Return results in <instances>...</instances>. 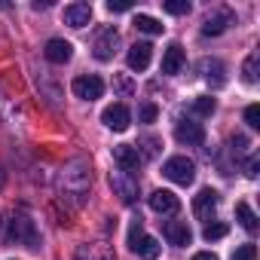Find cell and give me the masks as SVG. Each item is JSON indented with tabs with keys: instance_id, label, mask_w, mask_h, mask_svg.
Instances as JSON below:
<instances>
[{
	"instance_id": "6da1fadb",
	"label": "cell",
	"mask_w": 260,
	"mask_h": 260,
	"mask_svg": "<svg viewBox=\"0 0 260 260\" xmlns=\"http://www.w3.org/2000/svg\"><path fill=\"white\" fill-rule=\"evenodd\" d=\"M58 193L64 202H71L74 208L86 202L89 196V172L83 162H71L61 175H58Z\"/></svg>"
},
{
	"instance_id": "7a4b0ae2",
	"label": "cell",
	"mask_w": 260,
	"mask_h": 260,
	"mask_svg": "<svg viewBox=\"0 0 260 260\" xmlns=\"http://www.w3.org/2000/svg\"><path fill=\"white\" fill-rule=\"evenodd\" d=\"M128 248H132L141 260H156V257H159V251H162V248H159V242L141 230V220H135V223H132V230H128Z\"/></svg>"
},
{
	"instance_id": "3957f363",
	"label": "cell",
	"mask_w": 260,
	"mask_h": 260,
	"mask_svg": "<svg viewBox=\"0 0 260 260\" xmlns=\"http://www.w3.org/2000/svg\"><path fill=\"white\" fill-rule=\"evenodd\" d=\"M162 175H166L172 184L187 187V184H193V178H196V162L187 159V156H172V159H166Z\"/></svg>"
},
{
	"instance_id": "277c9868",
	"label": "cell",
	"mask_w": 260,
	"mask_h": 260,
	"mask_svg": "<svg viewBox=\"0 0 260 260\" xmlns=\"http://www.w3.org/2000/svg\"><path fill=\"white\" fill-rule=\"evenodd\" d=\"M110 187H113V193H116L125 205H132V202L138 199V181L128 175V172H122V169L110 172Z\"/></svg>"
},
{
	"instance_id": "5b68a950",
	"label": "cell",
	"mask_w": 260,
	"mask_h": 260,
	"mask_svg": "<svg viewBox=\"0 0 260 260\" xmlns=\"http://www.w3.org/2000/svg\"><path fill=\"white\" fill-rule=\"evenodd\" d=\"M74 95L83 98V101H98L104 95V80L95 77V74H83L74 80Z\"/></svg>"
},
{
	"instance_id": "8992f818",
	"label": "cell",
	"mask_w": 260,
	"mask_h": 260,
	"mask_svg": "<svg viewBox=\"0 0 260 260\" xmlns=\"http://www.w3.org/2000/svg\"><path fill=\"white\" fill-rule=\"evenodd\" d=\"M10 239H13L16 245H25V248H34V245L40 242V236H37V230H34V220H28V217L10 220Z\"/></svg>"
},
{
	"instance_id": "52a82bcc",
	"label": "cell",
	"mask_w": 260,
	"mask_h": 260,
	"mask_svg": "<svg viewBox=\"0 0 260 260\" xmlns=\"http://www.w3.org/2000/svg\"><path fill=\"white\" fill-rule=\"evenodd\" d=\"M95 58L98 61H110L113 55H116V49H119V31L116 28H104L101 34H98V40H95Z\"/></svg>"
},
{
	"instance_id": "ba28073f",
	"label": "cell",
	"mask_w": 260,
	"mask_h": 260,
	"mask_svg": "<svg viewBox=\"0 0 260 260\" xmlns=\"http://www.w3.org/2000/svg\"><path fill=\"white\" fill-rule=\"evenodd\" d=\"M101 122H104L107 128H113V132H125L128 122H132V113H128L125 104H110V107H104Z\"/></svg>"
},
{
	"instance_id": "9c48e42d",
	"label": "cell",
	"mask_w": 260,
	"mask_h": 260,
	"mask_svg": "<svg viewBox=\"0 0 260 260\" xmlns=\"http://www.w3.org/2000/svg\"><path fill=\"white\" fill-rule=\"evenodd\" d=\"M217 202H220L217 190H211V187L199 190V193L193 196V211H196V217H202V220H211V214L217 211Z\"/></svg>"
},
{
	"instance_id": "30bf717a",
	"label": "cell",
	"mask_w": 260,
	"mask_h": 260,
	"mask_svg": "<svg viewBox=\"0 0 260 260\" xmlns=\"http://www.w3.org/2000/svg\"><path fill=\"white\" fill-rule=\"evenodd\" d=\"M175 138H178L181 144H187V147H199V144L205 141V128H202L199 122H193V119H184V122H178V128H175Z\"/></svg>"
},
{
	"instance_id": "8fae6325",
	"label": "cell",
	"mask_w": 260,
	"mask_h": 260,
	"mask_svg": "<svg viewBox=\"0 0 260 260\" xmlns=\"http://www.w3.org/2000/svg\"><path fill=\"white\" fill-rule=\"evenodd\" d=\"M113 159H116V166L122 169V172H138V166H141V153H138V147H132V144H116L113 147Z\"/></svg>"
},
{
	"instance_id": "7c38bea8",
	"label": "cell",
	"mask_w": 260,
	"mask_h": 260,
	"mask_svg": "<svg viewBox=\"0 0 260 260\" xmlns=\"http://www.w3.org/2000/svg\"><path fill=\"white\" fill-rule=\"evenodd\" d=\"M147 202H150V208H153L156 214H175V211L181 208V199H178L172 190H153Z\"/></svg>"
},
{
	"instance_id": "4fadbf2b",
	"label": "cell",
	"mask_w": 260,
	"mask_h": 260,
	"mask_svg": "<svg viewBox=\"0 0 260 260\" xmlns=\"http://www.w3.org/2000/svg\"><path fill=\"white\" fill-rule=\"evenodd\" d=\"M89 22H92V4L77 0V4L64 7V25H71V28H86Z\"/></svg>"
},
{
	"instance_id": "5bb4252c",
	"label": "cell",
	"mask_w": 260,
	"mask_h": 260,
	"mask_svg": "<svg viewBox=\"0 0 260 260\" xmlns=\"http://www.w3.org/2000/svg\"><path fill=\"white\" fill-rule=\"evenodd\" d=\"M150 58H153V46L150 43H135L132 49H128V55H125V61H128L132 71H147Z\"/></svg>"
},
{
	"instance_id": "9a60e30c",
	"label": "cell",
	"mask_w": 260,
	"mask_h": 260,
	"mask_svg": "<svg viewBox=\"0 0 260 260\" xmlns=\"http://www.w3.org/2000/svg\"><path fill=\"white\" fill-rule=\"evenodd\" d=\"M43 55H46L52 64H64V61H71V55H74V46H71L68 40H61V37H52V40L46 43Z\"/></svg>"
},
{
	"instance_id": "2e32d148",
	"label": "cell",
	"mask_w": 260,
	"mask_h": 260,
	"mask_svg": "<svg viewBox=\"0 0 260 260\" xmlns=\"http://www.w3.org/2000/svg\"><path fill=\"white\" fill-rule=\"evenodd\" d=\"M181 68H184V46L181 43H169V49L162 52V74L175 77V74H181Z\"/></svg>"
},
{
	"instance_id": "e0dca14e",
	"label": "cell",
	"mask_w": 260,
	"mask_h": 260,
	"mask_svg": "<svg viewBox=\"0 0 260 260\" xmlns=\"http://www.w3.org/2000/svg\"><path fill=\"white\" fill-rule=\"evenodd\" d=\"M162 233H166V239H169L172 245H178V248H187V245H190V239H193L190 226H187V223H181V220H169V223L162 226Z\"/></svg>"
},
{
	"instance_id": "ac0fdd59",
	"label": "cell",
	"mask_w": 260,
	"mask_h": 260,
	"mask_svg": "<svg viewBox=\"0 0 260 260\" xmlns=\"http://www.w3.org/2000/svg\"><path fill=\"white\" fill-rule=\"evenodd\" d=\"M202 77L214 86V89H220L223 83H226V74H223V64L217 61V58H205L202 61Z\"/></svg>"
},
{
	"instance_id": "d6986e66",
	"label": "cell",
	"mask_w": 260,
	"mask_h": 260,
	"mask_svg": "<svg viewBox=\"0 0 260 260\" xmlns=\"http://www.w3.org/2000/svg\"><path fill=\"white\" fill-rule=\"evenodd\" d=\"M77 260H113V251L101 242L95 245H80L77 248Z\"/></svg>"
},
{
	"instance_id": "ffe728a7",
	"label": "cell",
	"mask_w": 260,
	"mask_h": 260,
	"mask_svg": "<svg viewBox=\"0 0 260 260\" xmlns=\"http://www.w3.org/2000/svg\"><path fill=\"white\" fill-rule=\"evenodd\" d=\"M226 22H230L226 13H220V16H208L205 25H202V34H205V37H217V34L226 31Z\"/></svg>"
},
{
	"instance_id": "44dd1931",
	"label": "cell",
	"mask_w": 260,
	"mask_h": 260,
	"mask_svg": "<svg viewBox=\"0 0 260 260\" xmlns=\"http://www.w3.org/2000/svg\"><path fill=\"white\" fill-rule=\"evenodd\" d=\"M132 25H135L141 34H162V22H156L153 16H144V13H138Z\"/></svg>"
},
{
	"instance_id": "7402d4cb",
	"label": "cell",
	"mask_w": 260,
	"mask_h": 260,
	"mask_svg": "<svg viewBox=\"0 0 260 260\" xmlns=\"http://www.w3.org/2000/svg\"><path fill=\"white\" fill-rule=\"evenodd\" d=\"M236 217H239V223H242L248 233H254V230H257V214L251 211V205H248V202H239V205H236Z\"/></svg>"
},
{
	"instance_id": "603a6c76",
	"label": "cell",
	"mask_w": 260,
	"mask_h": 260,
	"mask_svg": "<svg viewBox=\"0 0 260 260\" xmlns=\"http://www.w3.org/2000/svg\"><path fill=\"white\" fill-rule=\"evenodd\" d=\"M242 80H245L248 86L257 83V52H251V55L245 58V64H242Z\"/></svg>"
},
{
	"instance_id": "cb8c5ba5",
	"label": "cell",
	"mask_w": 260,
	"mask_h": 260,
	"mask_svg": "<svg viewBox=\"0 0 260 260\" xmlns=\"http://www.w3.org/2000/svg\"><path fill=\"white\" fill-rule=\"evenodd\" d=\"M193 110H196L199 116H211V113L217 110V101H214L211 95H202V98H196V101H193Z\"/></svg>"
},
{
	"instance_id": "d4e9b609",
	"label": "cell",
	"mask_w": 260,
	"mask_h": 260,
	"mask_svg": "<svg viewBox=\"0 0 260 260\" xmlns=\"http://www.w3.org/2000/svg\"><path fill=\"white\" fill-rule=\"evenodd\" d=\"M202 236H205V242H217V239H223L226 236V223H208L205 230H202Z\"/></svg>"
},
{
	"instance_id": "484cf974",
	"label": "cell",
	"mask_w": 260,
	"mask_h": 260,
	"mask_svg": "<svg viewBox=\"0 0 260 260\" xmlns=\"http://www.w3.org/2000/svg\"><path fill=\"white\" fill-rule=\"evenodd\" d=\"M166 13H172V16H187L190 13V0H166Z\"/></svg>"
},
{
	"instance_id": "4316f807",
	"label": "cell",
	"mask_w": 260,
	"mask_h": 260,
	"mask_svg": "<svg viewBox=\"0 0 260 260\" xmlns=\"http://www.w3.org/2000/svg\"><path fill=\"white\" fill-rule=\"evenodd\" d=\"M156 116H159V110H156V104H150V101H144V104L138 107V119H141V122H156Z\"/></svg>"
},
{
	"instance_id": "83f0119b",
	"label": "cell",
	"mask_w": 260,
	"mask_h": 260,
	"mask_svg": "<svg viewBox=\"0 0 260 260\" xmlns=\"http://www.w3.org/2000/svg\"><path fill=\"white\" fill-rule=\"evenodd\" d=\"M233 260H257V248L248 242V245H239L236 251H233Z\"/></svg>"
},
{
	"instance_id": "f1b7e54d",
	"label": "cell",
	"mask_w": 260,
	"mask_h": 260,
	"mask_svg": "<svg viewBox=\"0 0 260 260\" xmlns=\"http://www.w3.org/2000/svg\"><path fill=\"white\" fill-rule=\"evenodd\" d=\"M245 122H248L251 128H260V104H248V110H245Z\"/></svg>"
},
{
	"instance_id": "f546056e",
	"label": "cell",
	"mask_w": 260,
	"mask_h": 260,
	"mask_svg": "<svg viewBox=\"0 0 260 260\" xmlns=\"http://www.w3.org/2000/svg\"><path fill=\"white\" fill-rule=\"evenodd\" d=\"M107 10L110 13H128L132 10V0H107Z\"/></svg>"
},
{
	"instance_id": "4dcf8cb0",
	"label": "cell",
	"mask_w": 260,
	"mask_h": 260,
	"mask_svg": "<svg viewBox=\"0 0 260 260\" xmlns=\"http://www.w3.org/2000/svg\"><path fill=\"white\" fill-rule=\"evenodd\" d=\"M245 147H248V138H245V135H236V138H233V150H236V153H245Z\"/></svg>"
},
{
	"instance_id": "1f68e13d",
	"label": "cell",
	"mask_w": 260,
	"mask_h": 260,
	"mask_svg": "<svg viewBox=\"0 0 260 260\" xmlns=\"http://www.w3.org/2000/svg\"><path fill=\"white\" fill-rule=\"evenodd\" d=\"M257 169H260V162H257V159H248V166H245V175H248V178H257Z\"/></svg>"
},
{
	"instance_id": "d6a6232c",
	"label": "cell",
	"mask_w": 260,
	"mask_h": 260,
	"mask_svg": "<svg viewBox=\"0 0 260 260\" xmlns=\"http://www.w3.org/2000/svg\"><path fill=\"white\" fill-rule=\"evenodd\" d=\"M193 260H217V254H211V251H199Z\"/></svg>"
}]
</instances>
